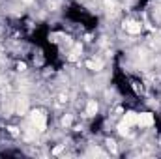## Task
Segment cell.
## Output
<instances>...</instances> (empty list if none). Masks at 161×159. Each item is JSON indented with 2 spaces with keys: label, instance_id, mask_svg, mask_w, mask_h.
I'll use <instances>...</instances> for the list:
<instances>
[{
  "label": "cell",
  "instance_id": "cell-1",
  "mask_svg": "<svg viewBox=\"0 0 161 159\" xmlns=\"http://www.w3.org/2000/svg\"><path fill=\"white\" fill-rule=\"evenodd\" d=\"M30 122L38 131H45V114L41 111H32L30 112Z\"/></svg>",
  "mask_w": 161,
  "mask_h": 159
},
{
  "label": "cell",
  "instance_id": "cell-2",
  "mask_svg": "<svg viewBox=\"0 0 161 159\" xmlns=\"http://www.w3.org/2000/svg\"><path fill=\"white\" fill-rule=\"evenodd\" d=\"M154 123V116L150 112H142L137 116V125H152Z\"/></svg>",
  "mask_w": 161,
  "mask_h": 159
},
{
  "label": "cell",
  "instance_id": "cell-3",
  "mask_svg": "<svg viewBox=\"0 0 161 159\" xmlns=\"http://www.w3.org/2000/svg\"><path fill=\"white\" fill-rule=\"evenodd\" d=\"M124 26H125V30H127L129 34H139V32L142 30V25L137 23V21H127Z\"/></svg>",
  "mask_w": 161,
  "mask_h": 159
},
{
  "label": "cell",
  "instance_id": "cell-4",
  "mask_svg": "<svg viewBox=\"0 0 161 159\" xmlns=\"http://www.w3.org/2000/svg\"><path fill=\"white\" fill-rule=\"evenodd\" d=\"M137 112H125V116H124V122L127 123V125H137Z\"/></svg>",
  "mask_w": 161,
  "mask_h": 159
},
{
  "label": "cell",
  "instance_id": "cell-5",
  "mask_svg": "<svg viewBox=\"0 0 161 159\" xmlns=\"http://www.w3.org/2000/svg\"><path fill=\"white\" fill-rule=\"evenodd\" d=\"M26 109H28L26 99H25V97H19V101H17V112H19V114H25Z\"/></svg>",
  "mask_w": 161,
  "mask_h": 159
},
{
  "label": "cell",
  "instance_id": "cell-6",
  "mask_svg": "<svg viewBox=\"0 0 161 159\" xmlns=\"http://www.w3.org/2000/svg\"><path fill=\"white\" fill-rule=\"evenodd\" d=\"M97 112V103L96 101H88V105H86V116H94Z\"/></svg>",
  "mask_w": 161,
  "mask_h": 159
},
{
  "label": "cell",
  "instance_id": "cell-7",
  "mask_svg": "<svg viewBox=\"0 0 161 159\" xmlns=\"http://www.w3.org/2000/svg\"><path fill=\"white\" fill-rule=\"evenodd\" d=\"M86 68H90L92 71H99V69L103 68V64H101L99 60H97V62H94V60H88V62H86Z\"/></svg>",
  "mask_w": 161,
  "mask_h": 159
},
{
  "label": "cell",
  "instance_id": "cell-8",
  "mask_svg": "<svg viewBox=\"0 0 161 159\" xmlns=\"http://www.w3.org/2000/svg\"><path fill=\"white\" fill-rule=\"evenodd\" d=\"M79 52H80V45H77V47L73 49V52L69 54V60H77V56H79Z\"/></svg>",
  "mask_w": 161,
  "mask_h": 159
},
{
  "label": "cell",
  "instance_id": "cell-9",
  "mask_svg": "<svg viewBox=\"0 0 161 159\" xmlns=\"http://www.w3.org/2000/svg\"><path fill=\"white\" fill-rule=\"evenodd\" d=\"M127 127H129V125H127L125 122H122L120 125H118V131H120L122 135H125V133H127Z\"/></svg>",
  "mask_w": 161,
  "mask_h": 159
},
{
  "label": "cell",
  "instance_id": "cell-10",
  "mask_svg": "<svg viewBox=\"0 0 161 159\" xmlns=\"http://www.w3.org/2000/svg\"><path fill=\"white\" fill-rule=\"evenodd\" d=\"M107 146H109L113 152H116V144H114V140H107Z\"/></svg>",
  "mask_w": 161,
  "mask_h": 159
},
{
  "label": "cell",
  "instance_id": "cell-11",
  "mask_svg": "<svg viewBox=\"0 0 161 159\" xmlns=\"http://www.w3.org/2000/svg\"><path fill=\"white\" fill-rule=\"evenodd\" d=\"M62 123H64V125H69V123H71V118H69V116H66V118L62 120Z\"/></svg>",
  "mask_w": 161,
  "mask_h": 159
}]
</instances>
